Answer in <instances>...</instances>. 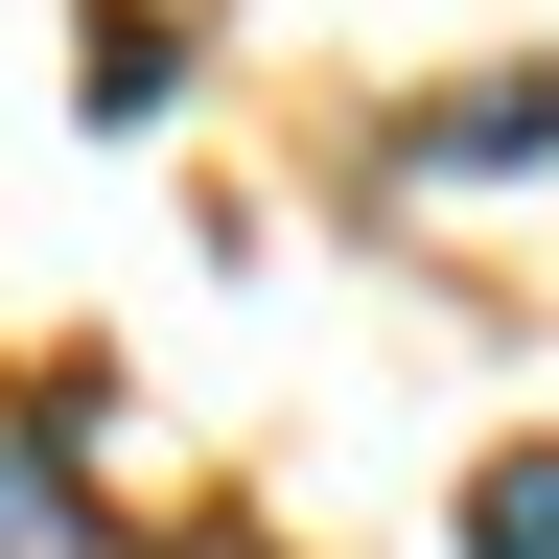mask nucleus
Masks as SVG:
<instances>
[{"label": "nucleus", "instance_id": "obj_1", "mask_svg": "<svg viewBox=\"0 0 559 559\" xmlns=\"http://www.w3.org/2000/svg\"><path fill=\"white\" fill-rule=\"evenodd\" d=\"M466 559H559V443H513V466H466Z\"/></svg>", "mask_w": 559, "mask_h": 559}, {"label": "nucleus", "instance_id": "obj_2", "mask_svg": "<svg viewBox=\"0 0 559 559\" xmlns=\"http://www.w3.org/2000/svg\"><path fill=\"white\" fill-rule=\"evenodd\" d=\"M419 164H559V70H513V94H466Z\"/></svg>", "mask_w": 559, "mask_h": 559}, {"label": "nucleus", "instance_id": "obj_3", "mask_svg": "<svg viewBox=\"0 0 559 559\" xmlns=\"http://www.w3.org/2000/svg\"><path fill=\"white\" fill-rule=\"evenodd\" d=\"M0 559H70V443L47 419H0Z\"/></svg>", "mask_w": 559, "mask_h": 559}]
</instances>
